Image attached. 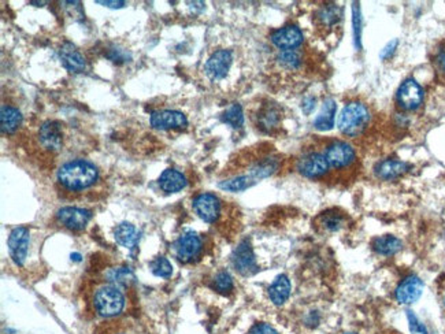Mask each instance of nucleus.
<instances>
[{"label": "nucleus", "instance_id": "obj_1", "mask_svg": "<svg viewBox=\"0 0 445 334\" xmlns=\"http://www.w3.org/2000/svg\"><path fill=\"white\" fill-rule=\"evenodd\" d=\"M99 178L96 166L86 159L71 161L59 167L58 181L68 191H83Z\"/></svg>", "mask_w": 445, "mask_h": 334}, {"label": "nucleus", "instance_id": "obj_2", "mask_svg": "<svg viewBox=\"0 0 445 334\" xmlns=\"http://www.w3.org/2000/svg\"><path fill=\"white\" fill-rule=\"evenodd\" d=\"M372 113L369 107L362 101H354L342 107L337 121L340 133L347 137H359L369 128Z\"/></svg>", "mask_w": 445, "mask_h": 334}, {"label": "nucleus", "instance_id": "obj_3", "mask_svg": "<svg viewBox=\"0 0 445 334\" xmlns=\"http://www.w3.org/2000/svg\"><path fill=\"white\" fill-rule=\"evenodd\" d=\"M125 296L117 285H103L93 296L96 313L104 318L117 317L125 308Z\"/></svg>", "mask_w": 445, "mask_h": 334}, {"label": "nucleus", "instance_id": "obj_4", "mask_svg": "<svg viewBox=\"0 0 445 334\" xmlns=\"http://www.w3.org/2000/svg\"><path fill=\"white\" fill-rule=\"evenodd\" d=\"M324 155H325L329 166L336 170L352 166L357 161L355 148L349 143L342 141V140H334L330 144H327Z\"/></svg>", "mask_w": 445, "mask_h": 334}, {"label": "nucleus", "instance_id": "obj_5", "mask_svg": "<svg viewBox=\"0 0 445 334\" xmlns=\"http://www.w3.org/2000/svg\"><path fill=\"white\" fill-rule=\"evenodd\" d=\"M425 92L421 84L414 79H407L400 84L396 92V103L401 110L414 111L424 103Z\"/></svg>", "mask_w": 445, "mask_h": 334}, {"label": "nucleus", "instance_id": "obj_6", "mask_svg": "<svg viewBox=\"0 0 445 334\" xmlns=\"http://www.w3.org/2000/svg\"><path fill=\"white\" fill-rule=\"evenodd\" d=\"M232 265H233L235 270L244 277L254 275L259 271L257 256L254 253L250 240H242L236 247V250H233Z\"/></svg>", "mask_w": 445, "mask_h": 334}, {"label": "nucleus", "instance_id": "obj_7", "mask_svg": "<svg viewBox=\"0 0 445 334\" xmlns=\"http://www.w3.org/2000/svg\"><path fill=\"white\" fill-rule=\"evenodd\" d=\"M297 171L310 180H317L327 174L329 163L326 161L325 155L319 152H308L303 155L296 165Z\"/></svg>", "mask_w": 445, "mask_h": 334}, {"label": "nucleus", "instance_id": "obj_8", "mask_svg": "<svg viewBox=\"0 0 445 334\" xmlns=\"http://www.w3.org/2000/svg\"><path fill=\"white\" fill-rule=\"evenodd\" d=\"M233 62V55L229 50L215 51L205 62V76L211 80V81H220L223 80Z\"/></svg>", "mask_w": 445, "mask_h": 334}, {"label": "nucleus", "instance_id": "obj_9", "mask_svg": "<svg viewBox=\"0 0 445 334\" xmlns=\"http://www.w3.org/2000/svg\"><path fill=\"white\" fill-rule=\"evenodd\" d=\"M174 247H175L177 258L181 262L188 263L195 260L200 255L203 248V243L199 234L195 232H185L178 237Z\"/></svg>", "mask_w": 445, "mask_h": 334}, {"label": "nucleus", "instance_id": "obj_10", "mask_svg": "<svg viewBox=\"0 0 445 334\" xmlns=\"http://www.w3.org/2000/svg\"><path fill=\"white\" fill-rule=\"evenodd\" d=\"M193 210L207 223H215L221 216V201L213 193H200L193 199Z\"/></svg>", "mask_w": 445, "mask_h": 334}, {"label": "nucleus", "instance_id": "obj_11", "mask_svg": "<svg viewBox=\"0 0 445 334\" xmlns=\"http://www.w3.org/2000/svg\"><path fill=\"white\" fill-rule=\"evenodd\" d=\"M270 40L277 49L281 51L296 50L305 41V34L296 25H285L277 31H274Z\"/></svg>", "mask_w": 445, "mask_h": 334}, {"label": "nucleus", "instance_id": "obj_12", "mask_svg": "<svg viewBox=\"0 0 445 334\" xmlns=\"http://www.w3.org/2000/svg\"><path fill=\"white\" fill-rule=\"evenodd\" d=\"M29 238H31L29 231L22 226L13 229L9 236V241H7L9 252L17 266H22L25 263L28 248H29Z\"/></svg>", "mask_w": 445, "mask_h": 334}, {"label": "nucleus", "instance_id": "obj_13", "mask_svg": "<svg viewBox=\"0 0 445 334\" xmlns=\"http://www.w3.org/2000/svg\"><path fill=\"white\" fill-rule=\"evenodd\" d=\"M422 293H424V281L418 275H409L397 285L394 290V298L397 303L410 305L419 300Z\"/></svg>", "mask_w": 445, "mask_h": 334}, {"label": "nucleus", "instance_id": "obj_14", "mask_svg": "<svg viewBox=\"0 0 445 334\" xmlns=\"http://www.w3.org/2000/svg\"><path fill=\"white\" fill-rule=\"evenodd\" d=\"M151 125L155 129H159V131L183 129L188 126V119L181 111L162 110V111H154L151 114Z\"/></svg>", "mask_w": 445, "mask_h": 334}, {"label": "nucleus", "instance_id": "obj_15", "mask_svg": "<svg viewBox=\"0 0 445 334\" xmlns=\"http://www.w3.org/2000/svg\"><path fill=\"white\" fill-rule=\"evenodd\" d=\"M58 221L70 231H83L92 218V213L78 207H63L56 214Z\"/></svg>", "mask_w": 445, "mask_h": 334}, {"label": "nucleus", "instance_id": "obj_16", "mask_svg": "<svg viewBox=\"0 0 445 334\" xmlns=\"http://www.w3.org/2000/svg\"><path fill=\"white\" fill-rule=\"evenodd\" d=\"M41 146L48 151H59L63 143L62 126L56 121H47L39 129Z\"/></svg>", "mask_w": 445, "mask_h": 334}, {"label": "nucleus", "instance_id": "obj_17", "mask_svg": "<svg viewBox=\"0 0 445 334\" xmlns=\"http://www.w3.org/2000/svg\"><path fill=\"white\" fill-rule=\"evenodd\" d=\"M59 58L63 67L70 73H83L86 71V61L84 55L77 50L71 43H63L59 50Z\"/></svg>", "mask_w": 445, "mask_h": 334}, {"label": "nucleus", "instance_id": "obj_18", "mask_svg": "<svg viewBox=\"0 0 445 334\" xmlns=\"http://www.w3.org/2000/svg\"><path fill=\"white\" fill-rule=\"evenodd\" d=\"M411 166L407 162L396 161V159H387L381 161L374 166V174L377 178L382 181H392L401 176H404Z\"/></svg>", "mask_w": 445, "mask_h": 334}, {"label": "nucleus", "instance_id": "obj_19", "mask_svg": "<svg viewBox=\"0 0 445 334\" xmlns=\"http://www.w3.org/2000/svg\"><path fill=\"white\" fill-rule=\"evenodd\" d=\"M291 290L290 278L285 274H280L275 277L273 284L269 286V299L274 305H282L290 299Z\"/></svg>", "mask_w": 445, "mask_h": 334}, {"label": "nucleus", "instance_id": "obj_20", "mask_svg": "<svg viewBox=\"0 0 445 334\" xmlns=\"http://www.w3.org/2000/svg\"><path fill=\"white\" fill-rule=\"evenodd\" d=\"M336 113H337L336 101L332 98L326 99L322 104L319 114L314 121V128L319 132H327V131L333 129L334 122H336Z\"/></svg>", "mask_w": 445, "mask_h": 334}, {"label": "nucleus", "instance_id": "obj_21", "mask_svg": "<svg viewBox=\"0 0 445 334\" xmlns=\"http://www.w3.org/2000/svg\"><path fill=\"white\" fill-rule=\"evenodd\" d=\"M281 122V110L277 104H265L257 113V126L263 132H272Z\"/></svg>", "mask_w": 445, "mask_h": 334}, {"label": "nucleus", "instance_id": "obj_22", "mask_svg": "<svg viewBox=\"0 0 445 334\" xmlns=\"http://www.w3.org/2000/svg\"><path fill=\"white\" fill-rule=\"evenodd\" d=\"M159 186L166 193H177L187 186V178L178 170L168 168L159 177Z\"/></svg>", "mask_w": 445, "mask_h": 334}, {"label": "nucleus", "instance_id": "obj_23", "mask_svg": "<svg viewBox=\"0 0 445 334\" xmlns=\"http://www.w3.org/2000/svg\"><path fill=\"white\" fill-rule=\"evenodd\" d=\"M373 250L381 256H394L403 248V243L400 238L392 234L378 236L372 243Z\"/></svg>", "mask_w": 445, "mask_h": 334}, {"label": "nucleus", "instance_id": "obj_24", "mask_svg": "<svg viewBox=\"0 0 445 334\" xmlns=\"http://www.w3.org/2000/svg\"><path fill=\"white\" fill-rule=\"evenodd\" d=\"M22 123V114L21 111L11 107V106H3L0 111V129L1 133L11 134L17 131Z\"/></svg>", "mask_w": 445, "mask_h": 334}, {"label": "nucleus", "instance_id": "obj_25", "mask_svg": "<svg viewBox=\"0 0 445 334\" xmlns=\"http://www.w3.org/2000/svg\"><path fill=\"white\" fill-rule=\"evenodd\" d=\"M114 237L117 240V243L121 244L125 248L129 250H135L140 241V233L137 232L136 228L132 223L123 222L120 223L116 231H114Z\"/></svg>", "mask_w": 445, "mask_h": 334}, {"label": "nucleus", "instance_id": "obj_26", "mask_svg": "<svg viewBox=\"0 0 445 334\" xmlns=\"http://www.w3.org/2000/svg\"><path fill=\"white\" fill-rule=\"evenodd\" d=\"M278 166H280V163L275 158H263L250 167L248 176H251L257 183L260 180H265V178L273 176L274 173L278 170Z\"/></svg>", "mask_w": 445, "mask_h": 334}, {"label": "nucleus", "instance_id": "obj_27", "mask_svg": "<svg viewBox=\"0 0 445 334\" xmlns=\"http://www.w3.org/2000/svg\"><path fill=\"white\" fill-rule=\"evenodd\" d=\"M317 17L326 28H333L342 18V9L336 3H327L318 10Z\"/></svg>", "mask_w": 445, "mask_h": 334}, {"label": "nucleus", "instance_id": "obj_28", "mask_svg": "<svg viewBox=\"0 0 445 334\" xmlns=\"http://www.w3.org/2000/svg\"><path fill=\"white\" fill-rule=\"evenodd\" d=\"M255 184H257V181L251 176L245 174V176H237L233 178L223 180L218 184V186L226 192H242V191H247L248 188H251Z\"/></svg>", "mask_w": 445, "mask_h": 334}, {"label": "nucleus", "instance_id": "obj_29", "mask_svg": "<svg viewBox=\"0 0 445 334\" xmlns=\"http://www.w3.org/2000/svg\"><path fill=\"white\" fill-rule=\"evenodd\" d=\"M223 123L229 125L233 129H240L244 125V113L239 103H232L221 116Z\"/></svg>", "mask_w": 445, "mask_h": 334}, {"label": "nucleus", "instance_id": "obj_30", "mask_svg": "<svg viewBox=\"0 0 445 334\" xmlns=\"http://www.w3.org/2000/svg\"><path fill=\"white\" fill-rule=\"evenodd\" d=\"M322 228L327 232H340L345 225V217L339 211H327L319 218Z\"/></svg>", "mask_w": 445, "mask_h": 334}, {"label": "nucleus", "instance_id": "obj_31", "mask_svg": "<svg viewBox=\"0 0 445 334\" xmlns=\"http://www.w3.org/2000/svg\"><path fill=\"white\" fill-rule=\"evenodd\" d=\"M363 26V18L359 3H352V36H354V46L359 51L362 49V28Z\"/></svg>", "mask_w": 445, "mask_h": 334}, {"label": "nucleus", "instance_id": "obj_32", "mask_svg": "<svg viewBox=\"0 0 445 334\" xmlns=\"http://www.w3.org/2000/svg\"><path fill=\"white\" fill-rule=\"evenodd\" d=\"M277 62L287 70H296L302 65V55L296 50L281 51L277 55Z\"/></svg>", "mask_w": 445, "mask_h": 334}, {"label": "nucleus", "instance_id": "obj_33", "mask_svg": "<svg viewBox=\"0 0 445 334\" xmlns=\"http://www.w3.org/2000/svg\"><path fill=\"white\" fill-rule=\"evenodd\" d=\"M213 285H214V289H215L217 292L222 293V295H226V293L232 292V290H233V286H235L232 275H230L227 271H225V270L215 274V277H214V280H213Z\"/></svg>", "mask_w": 445, "mask_h": 334}, {"label": "nucleus", "instance_id": "obj_34", "mask_svg": "<svg viewBox=\"0 0 445 334\" xmlns=\"http://www.w3.org/2000/svg\"><path fill=\"white\" fill-rule=\"evenodd\" d=\"M150 268H151V271L154 273V275L160 277V278H170L171 274H173V266H171L170 262L163 256L155 258L154 260L151 262Z\"/></svg>", "mask_w": 445, "mask_h": 334}, {"label": "nucleus", "instance_id": "obj_35", "mask_svg": "<svg viewBox=\"0 0 445 334\" xmlns=\"http://www.w3.org/2000/svg\"><path fill=\"white\" fill-rule=\"evenodd\" d=\"M406 317H407V322H409V328H410L411 333L429 334L426 325L418 318V315H416L414 311L407 310V311H406Z\"/></svg>", "mask_w": 445, "mask_h": 334}, {"label": "nucleus", "instance_id": "obj_36", "mask_svg": "<svg viewBox=\"0 0 445 334\" xmlns=\"http://www.w3.org/2000/svg\"><path fill=\"white\" fill-rule=\"evenodd\" d=\"M129 278H133V274L126 268H114L110 273V281L113 283H128Z\"/></svg>", "mask_w": 445, "mask_h": 334}, {"label": "nucleus", "instance_id": "obj_37", "mask_svg": "<svg viewBox=\"0 0 445 334\" xmlns=\"http://www.w3.org/2000/svg\"><path fill=\"white\" fill-rule=\"evenodd\" d=\"M248 334H280L275 329H274L272 325H269V323H265V322H259V323H255L252 328H251V330H250V333Z\"/></svg>", "mask_w": 445, "mask_h": 334}, {"label": "nucleus", "instance_id": "obj_38", "mask_svg": "<svg viewBox=\"0 0 445 334\" xmlns=\"http://www.w3.org/2000/svg\"><path fill=\"white\" fill-rule=\"evenodd\" d=\"M397 46H399V40L397 39H394V40H391L382 50H381V54H379V58L382 59V61H387V59H389V58H392L394 56V52L397 50Z\"/></svg>", "mask_w": 445, "mask_h": 334}, {"label": "nucleus", "instance_id": "obj_39", "mask_svg": "<svg viewBox=\"0 0 445 334\" xmlns=\"http://www.w3.org/2000/svg\"><path fill=\"white\" fill-rule=\"evenodd\" d=\"M62 4H65V9L68 10L71 17L76 18V16H78V18L84 17L83 7H81L80 1H63Z\"/></svg>", "mask_w": 445, "mask_h": 334}, {"label": "nucleus", "instance_id": "obj_40", "mask_svg": "<svg viewBox=\"0 0 445 334\" xmlns=\"http://www.w3.org/2000/svg\"><path fill=\"white\" fill-rule=\"evenodd\" d=\"M317 107V99L314 96H308L303 103H302V108L305 111V114H311Z\"/></svg>", "mask_w": 445, "mask_h": 334}, {"label": "nucleus", "instance_id": "obj_41", "mask_svg": "<svg viewBox=\"0 0 445 334\" xmlns=\"http://www.w3.org/2000/svg\"><path fill=\"white\" fill-rule=\"evenodd\" d=\"M98 4H102L104 7H108V9H121L123 7L126 3L125 1H102V0H96Z\"/></svg>", "mask_w": 445, "mask_h": 334}, {"label": "nucleus", "instance_id": "obj_42", "mask_svg": "<svg viewBox=\"0 0 445 334\" xmlns=\"http://www.w3.org/2000/svg\"><path fill=\"white\" fill-rule=\"evenodd\" d=\"M436 64H437V67H439L443 73H445V47L439 51L437 58H436Z\"/></svg>", "mask_w": 445, "mask_h": 334}, {"label": "nucleus", "instance_id": "obj_43", "mask_svg": "<svg viewBox=\"0 0 445 334\" xmlns=\"http://www.w3.org/2000/svg\"><path fill=\"white\" fill-rule=\"evenodd\" d=\"M441 301H443V305L445 307V290L444 293H443V298H441Z\"/></svg>", "mask_w": 445, "mask_h": 334}, {"label": "nucleus", "instance_id": "obj_44", "mask_svg": "<svg viewBox=\"0 0 445 334\" xmlns=\"http://www.w3.org/2000/svg\"><path fill=\"white\" fill-rule=\"evenodd\" d=\"M342 334H358V333H352V332H347V333H342Z\"/></svg>", "mask_w": 445, "mask_h": 334}, {"label": "nucleus", "instance_id": "obj_45", "mask_svg": "<svg viewBox=\"0 0 445 334\" xmlns=\"http://www.w3.org/2000/svg\"><path fill=\"white\" fill-rule=\"evenodd\" d=\"M116 334H126V333H116Z\"/></svg>", "mask_w": 445, "mask_h": 334}]
</instances>
